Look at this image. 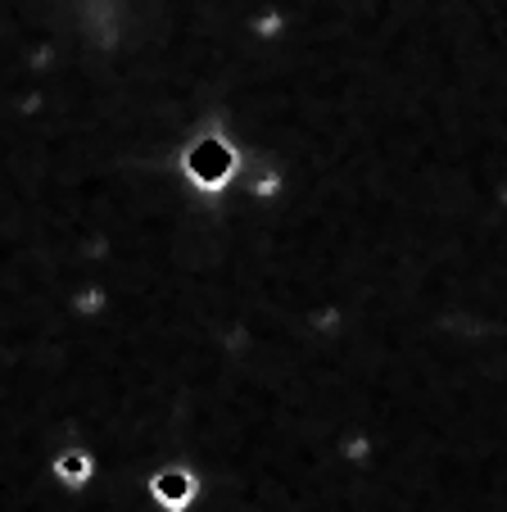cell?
Returning <instances> with one entry per match:
<instances>
[{
    "label": "cell",
    "mask_w": 507,
    "mask_h": 512,
    "mask_svg": "<svg viewBox=\"0 0 507 512\" xmlns=\"http://www.w3.org/2000/svg\"><path fill=\"white\" fill-rule=\"evenodd\" d=\"M227 168H231V150H227V145H218V141H204L200 150L191 155V173L200 177L204 186L222 182V177H227Z\"/></svg>",
    "instance_id": "6da1fadb"
},
{
    "label": "cell",
    "mask_w": 507,
    "mask_h": 512,
    "mask_svg": "<svg viewBox=\"0 0 507 512\" xmlns=\"http://www.w3.org/2000/svg\"><path fill=\"white\" fill-rule=\"evenodd\" d=\"M195 494V476L191 472H163L159 481H154V499L163 503V508H186Z\"/></svg>",
    "instance_id": "7a4b0ae2"
},
{
    "label": "cell",
    "mask_w": 507,
    "mask_h": 512,
    "mask_svg": "<svg viewBox=\"0 0 507 512\" xmlns=\"http://www.w3.org/2000/svg\"><path fill=\"white\" fill-rule=\"evenodd\" d=\"M55 472H59V481L64 485H87L91 481V458L87 454H64L55 463Z\"/></svg>",
    "instance_id": "3957f363"
}]
</instances>
